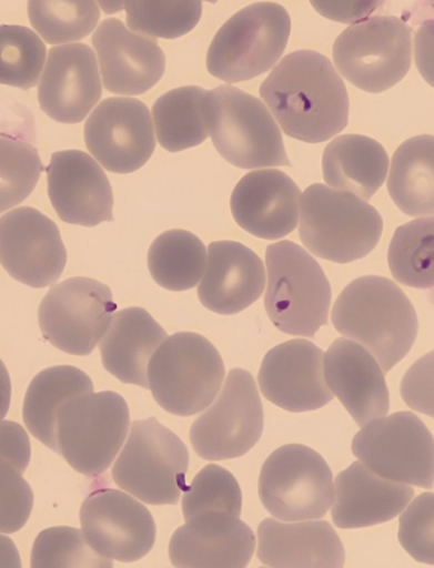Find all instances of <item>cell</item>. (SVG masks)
<instances>
[{
  "mask_svg": "<svg viewBox=\"0 0 434 568\" xmlns=\"http://www.w3.org/2000/svg\"><path fill=\"white\" fill-rule=\"evenodd\" d=\"M47 47L23 26H0V84L29 91L37 87L47 62Z\"/></svg>",
  "mask_w": 434,
  "mask_h": 568,
  "instance_id": "35",
  "label": "cell"
},
{
  "mask_svg": "<svg viewBox=\"0 0 434 568\" xmlns=\"http://www.w3.org/2000/svg\"><path fill=\"white\" fill-rule=\"evenodd\" d=\"M414 53L421 75L434 88V20L424 22L416 31Z\"/></svg>",
  "mask_w": 434,
  "mask_h": 568,
  "instance_id": "46",
  "label": "cell"
},
{
  "mask_svg": "<svg viewBox=\"0 0 434 568\" xmlns=\"http://www.w3.org/2000/svg\"><path fill=\"white\" fill-rule=\"evenodd\" d=\"M259 493L264 508L280 520L323 518L334 499L332 470L314 449L289 444L264 462Z\"/></svg>",
  "mask_w": 434,
  "mask_h": 568,
  "instance_id": "11",
  "label": "cell"
},
{
  "mask_svg": "<svg viewBox=\"0 0 434 568\" xmlns=\"http://www.w3.org/2000/svg\"><path fill=\"white\" fill-rule=\"evenodd\" d=\"M205 89L181 87L159 97L153 105V122L159 144L170 153L199 146L210 135L202 101Z\"/></svg>",
  "mask_w": 434,
  "mask_h": 568,
  "instance_id": "33",
  "label": "cell"
},
{
  "mask_svg": "<svg viewBox=\"0 0 434 568\" xmlns=\"http://www.w3.org/2000/svg\"><path fill=\"white\" fill-rule=\"evenodd\" d=\"M377 0H361V2H312L319 14L341 23L356 24L366 21L367 17L383 7Z\"/></svg>",
  "mask_w": 434,
  "mask_h": 568,
  "instance_id": "45",
  "label": "cell"
},
{
  "mask_svg": "<svg viewBox=\"0 0 434 568\" xmlns=\"http://www.w3.org/2000/svg\"><path fill=\"white\" fill-rule=\"evenodd\" d=\"M260 94L282 131L292 139L321 144L347 128V88L323 53H290L265 78Z\"/></svg>",
  "mask_w": 434,
  "mask_h": 568,
  "instance_id": "1",
  "label": "cell"
},
{
  "mask_svg": "<svg viewBox=\"0 0 434 568\" xmlns=\"http://www.w3.org/2000/svg\"><path fill=\"white\" fill-rule=\"evenodd\" d=\"M243 495L235 477L223 467L209 465L185 488L182 510L185 521L206 513H228L241 518Z\"/></svg>",
  "mask_w": 434,
  "mask_h": 568,
  "instance_id": "39",
  "label": "cell"
},
{
  "mask_svg": "<svg viewBox=\"0 0 434 568\" xmlns=\"http://www.w3.org/2000/svg\"><path fill=\"white\" fill-rule=\"evenodd\" d=\"M336 69L367 93H383L412 65V30L401 18L376 16L344 30L333 47Z\"/></svg>",
  "mask_w": 434,
  "mask_h": 568,
  "instance_id": "10",
  "label": "cell"
},
{
  "mask_svg": "<svg viewBox=\"0 0 434 568\" xmlns=\"http://www.w3.org/2000/svg\"><path fill=\"white\" fill-rule=\"evenodd\" d=\"M388 155L379 141L363 135H343L326 145L323 178L327 186L370 201L384 185Z\"/></svg>",
  "mask_w": 434,
  "mask_h": 568,
  "instance_id": "29",
  "label": "cell"
},
{
  "mask_svg": "<svg viewBox=\"0 0 434 568\" xmlns=\"http://www.w3.org/2000/svg\"><path fill=\"white\" fill-rule=\"evenodd\" d=\"M398 541L415 561L434 565V494L415 497L398 520Z\"/></svg>",
  "mask_w": 434,
  "mask_h": 568,
  "instance_id": "41",
  "label": "cell"
},
{
  "mask_svg": "<svg viewBox=\"0 0 434 568\" xmlns=\"http://www.w3.org/2000/svg\"><path fill=\"white\" fill-rule=\"evenodd\" d=\"M29 17L33 29L50 44L83 40L100 21L101 11L95 2H29Z\"/></svg>",
  "mask_w": 434,
  "mask_h": 568,
  "instance_id": "37",
  "label": "cell"
},
{
  "mask_svg": "<svg viewBox=\"0 0 434 568\" xmlns=\"http://www.w3.org/2000/svg\"><path fill=\"white\" fill-rule=\"evenodd\" d=\"M0 457L26 473L31 459V443L28 432L14 422H0Z\"/></svg>",
  "mask_w": 434,
  "mask_h": 568,
  "instance_id": "44",
  "label": "cell"
},
{
  "mask_svg": "<svg viewBox=\"0 0 434 568\" xmlns=\"http://www.w3.org/2000/svg\"><path fill=\"white\" fill-rule=\"evenodd\" d=\"M413 496L406 484L390 481L361 460L353 462L335 478L332 518L342 529L377 526L395 519Z\"/></svg>",
  "mask_w": 434,
  "mask_h": 568,
  "instance_id": "26",
  "label": "cell"
},
{
  "mask_svg": "<svg viewBox=\"0 0 434 568\" xmlns=\"http://www.w3.org/2000/svg\"><path fill=\"white\" fill-rule=\"evenodd\" d=\"M102 82L109 92L140 95L164 75V52L153 39L127 29L120 20L103 21L92 38Z\"/></svg>",
  "mask_w": 434,
  "mask_h": 568,
  "instance_id": "21",
  "label": "cell"
},
{
  "mask_svg": "<svg viewBox=\"0 0 434 568\" xmlns=\"http://www.w3.org/2000/svg\"><path fill=\"white\" fill-rule=\"evenodd\" d=\"M12 398V384L10 373L2 359H0V422H2L10 412Z\"/></svg>",
  "mask_w": 434,
  "mask_h": 568,
  "instance_id": "48",
  "label": "cell"
},
{
  "mask_svg": "<svg viewBox=\"0 0 434 568\" xmlns=\"http://www.w3.org/2000/svg\"><path fill=\"white\" fill-rule=\"evenodd\" d=\"M269 283L264 306L282 333L314 337L327 324L331 283L321 265L294 242L272 244L265 252Z\"/></svg>",
  "mask_w": 434,
  "mask_h": 568,
  "instance_id": "5",
  "label": "cell"
},
{
  "mask_svg": "<svg viewBox=\"0 0 434 568\" xmlns=\"http://www.w3.org/2000/svg\"><path fill=\"white\" fill-rule=\"evenodd\" d=\"M42 171L37 148L20 138L0 133V213L29 199Z\"/></svg>",
  "mask_w": 434,
  "mask_h": 568,
  "instance_id": "36",
  "label": "cell"
},
{
  "mask_svg": "<svg viewBox=\"0 0 434 568\" xmlns=\"http://www.w3.org/2000/svg\"><path fill=\"white\" fill-rule=\"evenodd\" d=\"M336 331L365 346L384 372L405 358L418 335V316L410 298L392 280L366 275L354 280L336 298Z\"/></svg>",
  "mask_w": 434,
  "mask_h": 568,
  "instance_id": "2",
  "label": "cell"
},
{
  "mask_svg": "<svg viewBox=\"0 0 434 568\" xmlns=\"http://www.w3.org/2000/svg\"><path fill=\"white\" fill-rule=\"evenodd\" d=\"M300 189L277 169H264L244 175L230 200L233 217L248 234L279 240L297 226Z\"/></svg>",
  "mask_w": 434,
  "mask_h": 568,
  "instance_id": "24",
  "label": "cell"
},
{
  "mask_svg": "<svg viewBox=\"0 0 434 568\" xmlns=\"http://www.w3.org/2000/svg\"><path fill=\"white\" fill-rule=\"evenodd\" d=\"M0 567L21 568V556L14 541L7 536L0 535Z\"/></svg>",
  "mask_w": 434,
  "mask_h": 568,
  "instance_id": "47",
  "label": "cell"
},
{
  "mask_svg": "<svg viewBox=\"0 0 434 568\" xmlns=\"http://www.w3.org/2000/svg\"><path fill=\"white\" fill-rule=\"evenodd\" d=\"M93 393V382L83 371L72 366L43 369L26 393L23 422L34 438L59 452L58 417L70 398Z\"/></svg>",
  "mask_w": 434,
  "mask_h": 568,
  "instance_id": "30",
  "label": "cell"
},
{
  "mask_svg": "<svg viewBox=\"0 0 434 568\" xmlns=\"http://www.w3.org/2000/svg\"><path fill=\"white\" fill-rule=\"evenodd\" d=\"M260 561L276 568H341L345 554L330 523L265 519L259 528Z\"/></svg>",
  "mask_w": 434,
  "mask_h": 568,
  "instance_id": "27",
  "label": "cell"
},
{
  "mask_svg": "<svg viewBox=\"0 0 434 568\" xmlns=\"http://www.w3.org/2000/svg\"><path fill=\"white\" fill-rule=\"evenodd\" d=\"M100 73L95 53L88 44L51 49L39 85L41 110L60 123L82 122L101 100Z\"/></svg>",
  "mask_w": 434,
  "mask_h": 568,
  "instance_id": "20",
  "label": "cell"
},
{
  "mask_svg": "<svg viewBox=\"0 0 434 568\" xmlns=\"http://www.w3.org/2000/svg\"><path fill=\"white\" fill-rule=\"evenodd\" d=\"M99 7H101L105 13L112 14L125 8V3H100Z\"/></svg>",
  "mask_w": 434,
  "mask_h": 568,
  "instance_id": "49",
  "label": "cell"
},
{
  "mask_svg": "<svg viewBox=\"0 0 434 568\" xmlns=\"http://www.w3.org/2000/svg\"><path fill=\"white\" fill-rule=\"evenodd\" d=\"M165 339L164 328L147 310H121L100 345L103 367L123 384L149 389V362Z\"/></svg>",
  "mask_w": 434,
  "mask_h": 568,
  "instance_id": "28",
  "label": "cell"
},
{
  "mask_svg": "<svg viewBox=\"0 0 434 568\" xmlns=\"http://www.w3.org/2000/svg\"><path fill=\"white\" fill-rule=\"evenodd\" d=\"M67 248L54 221L33 207H20L0 217V264L26 286L46 288L59 281Z\"/></svg>",
  "mask_w": 434,
  "mask_h": 568,
  "instance_id": "16",
  "label": "cell"
},
{
  "mask_svg": "<svg viewBox=\"0 0 434 568\" xmlns=\"http://www.w3.org/2000/svg\"><path fill=\"white\" fill-rule=\"evenodd\" d=\"M290 33L286 8L271 2L248 6L212 40L206 58L209 73L228 84L268 73L285 51Z\"/></svg>",
  "mask_w": 434,
  "mask_h": 568,
  "instance_id": "7",
  "label": "cell"
},
{
  "mask_svg": "<svg viewBox=\"0 0 434 568\" xmlns=\"http://www.w3.org/2000/svg\"><path fill=\"white\" fill-rule=\"evenodd\" d=\"M387 262L393 277L412 288H434V216L397 227Z\"/></svg>",
  "mask_w": 434,
  "mask_h": 568,
  "instance_id": "34",
  "label": "cell"
},
{
  "mask_svg": "<svg viewBox=\"0 0 434 568\" xmlns=\"http://www.w3.org/2000/svg\"><path fill=\"white\" fill-rule=\"evenodd\" d=\"M12 462L0 457V532L12 535L29 521L33 493Z\"/></svg>",
  "mask_w": 434,
  "mask_h": 568,
  "instance_id": "42",
  "label": "cell"
},
{
  "mask_svg": "<svg viewBox=\"0 0 434 568\" xmlns=\"http://www.w3.org/2000/svg\"><path fill=\"white\" fill-rule=\"evenodd\" d=\"M401 394L413 410L434 419V351L423 355L406 371Z\"/></svg>",
  "mask_w": 434,
  "mask_h": 568,
  "instance_id": "43",
  "label": "cell"
},
{
  "mask_svg": "<svg viewBox=\"0 0 434 568\" xmlns=\"http://www.w3.org/2000/svg\"><path fill=\"white\" fill-rule=\"evenodd\" d=\"M83 535L97 554L120 562H135L153 548V515L134 497L102 488L87 497L81 508Z\"/></svg>",
  "mask_w": 434,
  "mask_h": 568,
  "instance_id": "17",
  "label": "cell"
},
{
  "mask_svg": "<svg viewBox=\"0 0 434 568\" xmlns=\"http://www.w3.org/2000/svg\"><path fill=\"white\" fill-rule=\"evenodd\" d=\"M225 378L224 361L206 337L174 334L149 362L148 381L155 402L176 416H193L214 402Z\"/></svg>",
  "mask_w": 434,
  "mask_h": 568,
  "instance_id": "6",
  "label": "cell"
},
{
  "mask_svg": "<svg viewBox=\"0 0 434 568\" xmlns=\"http://www.w3.org/2000/svg\"><path fill=\"white\" fill-rule=\"evenodd\" d=\"M265 286L264 264L236 242L211 243L199 286L201 304L219 315H235L254 304Z\"/></svg>",
  "mask_w": 434,
  "mask_h": 568,
  "instance_id": "25",
  "label": "cell"
},
{
  "mask_svg": "<svg viewBox=\"0 0 434 568\" xmlns=\"http://www.w3.org/2000/svg\"><path fill=\"white\" fill-rule=\"evenodd\" d=\"M263 428V405L252 373L235 368L214 405L192 424L190 439L203 459H233L259 443Z\"/></svg>",
  "mask_w": 434,
  "mask_h": 568,
  "instance_id": "14",
  "label": "cell"
},
{
  "mask_svg": "<svg viewBox=\"0 0 434 568\" xmlns=\"http://www.w3.org/2000/svg\"><path fill=\"white\" fill-rule=\"evenodd\" d=\"M255 548L253 530L235 515L206 513L173 532L170 558L181 568H244Z\"/></svg>",
  "mask_w": 434,
  "mask_h": 568,
  "instance_id": "22",
  "label": "cell"
},
{
  "mask_svg": "<svg viewBox=\"0 0 434 568\" xmlns=\"http://www.w3.org/2000/svg\"><path fill=\"white\" fill-rule=\"evenodd\" d=\"M262 394L290 413L317 410L333 399L324 375V352L314 343L294 339L264 355L259 375Z\"/></svg>",
  "mask_w": 434,
  "mask_h": 568,
  "instance_id": "18",
  "label": "cell"
},
{
  "mask_svg": "<svg viewBox=\"0 0 434 568\" xmlns=\"http://www.w3.org/2000/svg\"><path fill=\"white\" fill-rule=\"evenodd\" d=\"M112 566L111 559L97 554L88 545L83 531L75 528L54 527L43 530L34 540L32 547V568H111Z\"/></svg>",
  "mask_w": 434,
  "mask_h": 568,
  "instance_id": "40",
  "label": "cell"
},
{
  "mask_svg": "<svg viewBox=\"0 0 434 568\" xmlns=\"http://www.w3.org/2000/svg\"><path fill=\"white\" fill-rule=\"evenodd\" d=\"M352 452L390 481L422 488L434 485V438L413 413L398 412L370 422L353 438Z\"/></svg>",
  "mask_w": 434,
  "mask_h": 568,
  "instance_id": "12",
  "label": "cell"
},
{
  "mask_svg": "<svg viewBox=\"0 0 434 568\" xmlns=\"http://www.w3.org/2000/svg\"><path fill=\"white\" fill-rule=\"evenodd\" d=\"M52 207L67 224L94 227L113 221V193L109 176L81 150L52 154L48 168Z\"/></svg>",
  "mask_w": 434,
  "mask_h": 568,
  "instance_id": "19",
  "label": "cell"
},
{
  "mask_svg": "<svg viewBox=\"0 0 434 568\" xmlns=\"http://www.w3.org/2000/svg\"><path fill=\"white\" fill-rule=\"evenodd\" d=\"M129 29L145 38L174 40L190 33L202 16L201 2H148L125 3Z\"/></svg>",
  "mask_w": 434,
  "mask_h": 568,
  "instance_id": "38",
  "label": "cell"
},
{
  "mask_svg": "<svg viewBox=\"0 0 434 568\" xmlns=\"http://www.w3.org/2000/svg\"><path fill=\"white\" fill-rule=\"evenodd\" d=\"M112 291L100 281L70 278L52 287L39 310L41 332L55 348L90 355L117 313Z\"/></svg>",
  "mask_w": 434,
  "mask_h": 568,
  "instance_id": "13",
  "label": "cell"
},
{
  "mask_svg": "<svg viewBox=\"0 0 434 568\" xmlns=\"http://www.w3.org/2000/svg\"><path fill=\"white\" fill-rule=\"evenodd\" d=\"M129 428V406L120 394L102 390L70 398L58 417V453L77 473L101 475L118 457Z\"/></svg>",
  "mask_w": 434,
  "mask_h": 568,
  "instance_id": "9",
  "label": "cell"
},
{
  "mask_svg": "<svg viewBox=\"0 0 434 568\" xmlns=\"http://www.w3.org/2000/svg\"><path fill=\"white\" fill-rule=\"evenodd\" d=\"M218 153L241 169L291 166L279 123L259 98L232 85L206 91L202 101Z\"/></svg>",
  "mask_w": 434,
  "mask_h": 568,
  "instance_id": "4",
  "label": "cell"
},
{
  "mask_svg": "<svg viewBox=\"0 0 434 568\" xmlns=\"http://www.w3.org/2000/svg\"><path fill=\"white\" fill-rule=\"evenodd\" d=\"M299 234L309 252L340 264L367 256L383 235L384 221L366 201L313 184L300 202Z\"/></svg>",
  "mask_w": 434,
  "mask_h": 568,
  "instance_id": "3",
  "label": "cell"
},
{
  "mask_svg": "<svg viewBox=\"0 0 434 568\" xmlns=\"http://www.w3.org/2000/svg\"><path fill=\"white\" fill-rule=\"evenodd\" d=\"M324 372L327 387L362 428L388 414L384 369L365 346L336 339L324 354Z\"/></svg>",
  "mask_w": 434,
  "mask_h": 568,
  "instance_id": "23",
  "label": "cell"
},
{
  "mask_svg": "<svg viewBox=\"0 0 434 568\" xmlns=\"http://www.w3.org/2000/svg\"><path fill=\"white\" fill-rule=\"evenodd\" d=\"M190 455L180 437L154 417L132 423L112 468L122 490L149 505H175L185 490Z\"/></svg>",
  "mask_w": 434,
  "mask_h": 568,
  "instance_id": "8",
  "label": "cell"
},
{
  "mask_svg": "<svg viewBox=\"0 0 434 568\" xmlns=\"http://www.w3.org/2000/svg\"><path fill=\"white\" fill-rule=\"evenodd\" d=\"M387 191L407 216L434 215V136H415L397 148Z\"/></svg>",
  "mask_w": 434,
  "mask_h": 568,
  "instance_id": "31",
  "label": "cell"
},
{
  "mask_svg": "<svg viewBox=\"0 0 434 568\" xmlns=\"http://www.w3.org/2000/svg\"><path fill=\"white\" fill-rule=\"evenodd\" d=\"M208 263V248L190 231L175 229L159 235L148 253V268L159 286L188 291L198 286Z\"/></svg>",
  "mask_w": 434,
  "mask_h": 568,
  "instance_id": "32",
  "label": "cell"
},
{
  "mask_svg": "<svg viewBox=\"0 0 434 568\" xmlns=\"http://www.w3.org/2000/svg\"><path fill=\"white\" fill-rule=\"evenodd\" d=\"M87 149L103 168L130 174L152 158L157 141L152 115L135 98H108L85 122Z\"/></svg>",
  "mask_w": 434,
  "mask_h": 568,
  "instance_id": "15",
  "label": "cell"
}]
</instances>
